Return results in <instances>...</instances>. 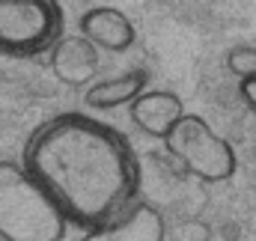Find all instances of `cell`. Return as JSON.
Instances as JSON below:
<instances>
[{"label":"cell","mask_w":256,"mask_h":241,"mask_svg":"<svg viewBox=\"0 0 256 241\" xmlns=\"http://www.w3.org/2000/svg\"><path fill=\"white\" fill-rule=\"evenodd\" d=\"M24 170L57 202L68 226L86 232L137 206L140 164L126 137L86 114H60L24 143Z\"/></svg>","instance_id":"6da1fadb"},{"label":"cell","mask_w":256,"mask_h":241,"mask_svg":"<svg viewBox=\"0 0 256 241\" xmlns=\"http://www.w3.org/2000/svg\"><path fill=\"white\" fill-rule=\"evenodd\" d=\"M68 220L24 164L0 161V241H63Z\"/></svg>","instance_id":"7a4b0ae2"},{"label":"cell","mask_w":256,"mask_h":241,"mask_svg":"<svg viewBox=\"0 0 256 241\" xmlns=\"http://www.w3.org/2000/svg\"><path fill=\"white\" fill-rule=\"evenodd\" d=\"M63 6L54 0H0V54L33 60L51 54L63 39Z\"/></svg>","instance_id":"3957f363"},{"label":"cell","mask_w":256,"mask_h":241,"mask_svg":"<svg viewBox=\"0 0 256 241\" xmlns=\"http://www.w3.org/2000/svg\"><path fill=\"white\" fill-rule=\"evenodd\" d=\"M164 146H167V155L176 164H182L185 173H191L194 179L218 184L236 176V167H238L236 149L196 114H185L182 122L164 140Z\"/></svg>","instance_id":"277c9868"},{"label":"cell","mask_w":256,"mask_h":241,"mask_svg":"<svg viewBox=\"0 0 256 241\" xmlns=\"http://www.w3.org/2000/svg\"><path fill=\"white\" fill-rule=\"evenodd\" d=\"M48 66H51V74L60 84L74 86V90H80V86L90 90L98 68H102V51L90 39H84L80 33L78 36H63L60 45L48 54Z\"/></svg>","instance_id":"5b68a950"},{"label":"cell","mask_w":256,"mask_h":241,"mask_svg":"<svg viewBox=\"0 0 256 241\" xmlns=\"http://www.w3.org/2000/svg\"><path fill=\"white\" fill-rule=\"evenodd\" d=\"M128 116L131 122L146 134V137H155V140H167L170 131L182 122L185 116V104L176 92L170 90H146L131 108H128Z\"/></svg>","instance_id":"8992f818"},{"label":"cell","mask_w":256,"mask_h":241,"mask_svg":"<svg viewBox=\"0 0 256 241\" xmlns=\"http://www.w3.org/2000/svg\"><path fill=\"white\" fill-rule=\"evenodd\" d=\"M80 36L90 39L98 51L120 54L134 45V24L116 6H92L80 15Z\"/></svg>","instance_id":"52a82bcc"},{"label":"cell","mask_w":256,"mask_h":241,"mask_svg":"<svg viewBox=\"0 0 256 241\" xmlns=\"http://www.w3.org/2000/svg\"><path fill=\"white\" fill-rule=\"evenodd\" d=\"M80 241H167V230L155 206L137 202L120 220L86 232Z\"/></svg>","instance_id":"ba28073f"},{"label":"cell","mask_w":256,"mask_h":241,"mask_svg":"<svg viewBox=\"0 0 256 241\" xmlns=\"http://www.w3.org/2000/svg\"><path fill=\"white\" fill-rule=\"evenodd\" d=\"M149 86V74L143 68H131L122 72L116 78H104V80H96L86 92H84V102L86 108L92 110H116V108H131Z\"/></svg>","instance_id":"9c48e42d"},{"label":"cell","mask_w":256,"mask_h":241,"mask_svg":"<svg viewBox=\"0 0 256 241\" xmlns=\"http://www.w3.org/2000/svg\"><path fill=\"white\" fill-rule=\"evenodd\" d=\"M226 68L242 80L256 78V45H236L226 51Z\"/></svg>","instance_id":"30bf717a"},{"label":"cell","mask_w":256,"mask_h":241,"mask_svg":"<svg viewBox=\"0 0 256 241\" xmlns=\"http://www.w3.org/2000/svg\"><path fill=\"white\" fill-rule=\"evenodd\" d=\"M238 96H242V102L248 104V110H250V114H256V78H250V80H242V84H238Z\"/></svg>","instance_id":"8fae6325"}]
</instances>
